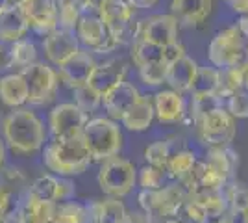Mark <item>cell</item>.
Instances as JSON below:
<instances>
[{"label": "cell", "instance_id": "obj_1", "mask_svg": "<svg viewBox=\"0 0 248 223\" xmlns=\"http://www.w3.org/2000/svg\"><path fill=\"white\" fill-rule=\"evenodd\" d=\"M2 139L13 154L30 156L45 147L46 128L31 108H15L2 119Z\"/></svg>", "mask_w": 248, "mask_h": 223}, {"label": "cell", "instance_id": "obj_2", "mask_svg": "<svg viewBox=\"0 0 248 223\" xmlns=\"http://www.w3.org/2000/svg\"><path fill=\"white\" fill-rule=\"evenodd\" d=\"M43 164L52 175L58 177H76L93 164L82 136L74 138H52L43 147Z\"/></svg>", "mask_w": 248, "mask_h": 223}, {"label": "cell", "instance_id": "obj_3", "mask_svg": "<svg viewBox=\"0 0 248 223\" xmlns=\"http://www.w3.org/2000/svg\"><path fill=\"white\" fill-rule=\"evenodd\" d=\"M82 138L93 162L117 156L123 149V128L119 127V121L108 116L91 117L83 127Z\"/></svg>", "mask_w": 248, "mask_h": 223}, {"label": "cell", "instance_id": "obj_4", "mask_svg": "<svg viewBox=\"0 0 248 223\" xmlns=\"http://www.w3.org/2000/svg\"><path fill=\"white\" fill-rule=\"evenodd\" d=\"M247 60V39L237 24L218 30L207 45V62L217 69L237 67Z\"/></svg>", "mask_w": 248, "mask_h": 223}, {"label": "cell", "instance_id": "obj_5", "mask_svg": "<svg viewBox=\"0 0 248 223\" xmlns=\"http://www.w3.org/2000/svg\"><path fill=\"white\" fill-rule=\"evenodd\" d=\"M96 181L104 195L123 199L132 193L134 186L137 184V168L134 166V162L117 154L100 162Z\"/></svg>", "mask_w": 248, "mask_h": 223}, {"label": "cell", "instance_id": "obj_6", "mask_svg": "<svg viewBox=\"0 0 248 223\" xmlns=\"http://www.w3.org/2000/svg\"><path fill=\"white\" fill-rule=\"evenodd\" d=\"M186 199L187 191L178 182H169L159 190H141L137 195L139 208L157 223L178 216Z\"/></svg>", "mask_w": 248, "mask_h": 223}, {"label": "cell", "instance_id": "obj_7", "mask_svg": "<svg viewBox=\"0 0 248 223\" xmlns=\"http://www.w3.org/2000/svg\"><path fill=\"white\" fill-rule=\"evenodd\" d=\"M197 132L200 141L209 147H228L237 134V119L232 116L224 106L211 110L209 114L200 117L197 123Z\"/></svg>", "mask_w": 248, "mask_h": 223}, {"label": "cell", "instance_id": "obj_8", "mask_svg": "<svg viewBox=\"0 0 248 223\" xmlns=\"http://www.w3.org/2000/svg\"><path fill=\"white\" fill-rule=\"evenodd\" d=\"M28 82V104L30 106H48L54 103L60 89V73L48 62H35L24 71Z\"/></svg>", "mask_w": 248, "mask_h": 223}, {"label": "cell", "instance_id": "obj_9", "mask_svg": "<svg viewBox=\"0 0 248 223\" xmlns=\"http://www.w3.org/2000/svg\"><path fill=\"white\" fill-rule=\"evenodd\" d=\"M96 15L109 28V32L119 45H123L126 39H130V43L135 39V28H137V22H134L135 8L130 0H102V4L96 10Z\"/></svg>", "mask_w": 248, "mask_h": 223}, {"label": "cell", "instance_id": "obj_10", "mask_svg": "<svg viewBox=\"0 0 248 223\" xmlns=\"http://www.w3.org/2000/svg\"><path fill=\"white\" fill-rule=\"evenodd\" d=\"M74 34L80 41V47L93 54H108L113 52L119 47L109 28L104 24V21L96 15V11L83 13L82 19L78 21Z\"/></svg>", "mask_w": 248, "mask_h": 223}, {"label": "cell", "instance_id": "obj_11", "mask_svg": "<svg viewBox=\"0 0 248 223\" xmlns=\"http://www.w3.org/2000/svg\"><path fill=\"white\" fill-rule=\"evenodd\" d=\"M135 39H145L159 47H167L170 43L180 41V22L172 13L150 15L137 21Z\"/></svg>", "mask_w": 248, "mask_h": 223}, {"label": "cell", "instance_id": "obj_12", "mask_svg": "<svg viewBox=\"0 0 248 223\" xmlns=\"http://www.w3.org/2000/svg\"><path fill=\"white\" fill-rule=\"evenodd\" d=\"M87 121L89 116L74 103H60L48 114V130L52 138H74V136H82Z\"/></svg>", "mask_w": 248, "mask_h": 223}, {"label": "cell", "instance_id": "obj_13", "mask_svg": "<svg viewBox=\"0 0 248 223\" xmlns=\"http://www.w3.org/2000/svg\"><path fill=\"white\" fill-rule=\"evenodd\" d=\"M80 51H82V47H80V41H78L74 30L58 26L56 30H52L50 34H46L43 37V52L46 56L48 64L54 65L56 69H60L69 60H73Z\"/></svg>", "mask_w": 248, "mask_h": 223}, {"label": "cell", "instance_id": "obj_14", "mask_svg": "<svg viewBox=\"0 0 248 223\" xmlns=\"http://www.w3.org/2000/svg\"><path fill=\"white\" fill-rule=\"evenodd\" d=\"M22 13L31 32L37 35H46L60 26L56 0H21Z\"/></svg>", "mask_w": 248, "mask_h": 223}, {"label": "cell", "instance_id": "obj_15", "mask_svg": "<svg viewBox=\"0 0 248 223\" xmlns=\"http://www.w3.org/2000/svg\"><path fill=\"white\" fill-rule=\"evenodd\" d=\"M154 114L155 121L161 125H178L182 123L187 116V103L184 93L176 91V89H159L154 97Z\"/></svg>", "mask_w": 248, "mask_h": 223}, {"label": "cell", "instance_id": "obj_16", "mask_svg": "<svg viewBox=\"0 0 248 223\" xmlns=\"http://www.w3.org/2000/svg\"><path fill=\"white\" fill-rule=\"evenodd\" d=\"M143 95L139 91V87L128 80H123L121 84L113 86L109 91H106L102 95V108L106 116L121 121L123 116L137 103V99Z\"/></svg>", "mask_w": 248, "mask_h": 223}, {"label": "cell", "instance_id": "obj_17", "mask_svg": "<svg viewBox=\"0 0 248 223\" xmlns=\"http://www.w3.org/2000/svg\"><path fill=\"white\" fill-rule=\"evenodd\" d=\"M96 60H94L93 52L82 49L80 52L74 56L73 60H69L65 65L58 69L60 73V82L65 84L69 89H76L82 87L89 82L91 74H93L94 67H96Z\"/></svg>", "mask_w": 248, "mask_h": 223}, {"label": "cell", "instance_id": "obj_18", "mask_svg": "<svg viewBox=\"0 0 248 223\" xmlns=\"http://www.w3.org/2000/svg\"><path fill=\"white\" fill-rule=\"evenodd\" d=\"M126 74H128L126 60H123V58H111V60H106L102 64H96L87 84L91 86L94 91H98L100 95H104L113 86L121 84L123 80H126Z\"/></svg>", "mask_w": 248, "mask_h": 223}, {"label": "cell", "instance_id": "obj_19", "mask_svg": "<svg viewBox=\"0 0 248 223\" xmlns=\"http://www.w3.org/2000/svg\"><path fill=\"white\" fill-rule=\"evenodd\" d=\"M28 32H30V26L22 13L21 4L4 2L2 10H0V41L11 45V43L26 37Z\"/></svg>", "mask_w": 248, "mask_h": 223}, {"label": "cell", "instance_id": "obj_20", "mask_svg": "<svg viewBox=\"0 0 248 223\" xmlns=\"http://www.w3.org/2000/svg\"><path fill=\"white\" fill-rule=\"evenodd\" d=\"M89 223H126L128 208L123 199L117 197H98L87 203Z\"/></svg>", "mask_w": 248, "mask_h": 223}, {"label": "cell", "instance_id": "obj_21", "mask_svg": "<svg viewBox=\"0 0 248 223\" xmlns=\"http://www.w3.org/2000/svg\"><path fill=\"white\" fill-rule=\"evenodd\" d=\"M213 0H170V13L178 22L187 26H200L211 15Z\"/></svg>", "mask_w": 248, "mask_h": 223}, {"label": "cell", "instance_id": "obj_22", "mask_svg": "<svg viewBox=\"0 0 248 223\" xmlns=\"http://www.w3.org/2000/svg\"><path fill=\"white\" fill-rule=\"evenodd\" d=\"M0 101L10 110L28 104V82L22 73H8L0 76Z\"/></svg>", "mask_w": 248, "mask_h": 223}, {"label": "cell", "instance_id": "obj_23", "mask_svg": "<svg viewBox=\"0 0 248 223\" xmlns=\"http://www.w3.org/2000/svg\"><path fill=\"white\" fill-rule=\"evenodd\" d=\"M155 119L154 114V103H152V97L141 95L137 99L134 106L130 108L126 114L123 116V119L119 121L126 130L130 132H145L152 127Z\"/></svg>", "mask_w": 248, "mask_h": 223}, {"label": "cell", "instance_id": "obj_24", "mask_svg": "<svg viewBox=\"0 0 248 223\" xmlns=\"http://www.w3.org/2000/svg\"><path fill=\"white\" fill-rule=\"evenodd\" d=\"M198 71V64L191 56H184L169 64V73H167V84L170 89H176L180 93H189L191 84L195 80V74Z\"/></svg>", "mask_w": 248, "mask_h": 223}, {"label": "cell", "instance_id": "obj_25", "mask_svg": "<svg viewBox=\"0 0 248 223\" xmlns=\"http://www.w3.org/2000/svg\"><path fill=\"white\" fill-rule=\"evenodd\" d=\"M35 62H39L37 60V47L30 37H22V39L10 45L8 67L13 69V73H24Z\"/></svg>", "mask_w": 248, "mask_h": 223}, {"label": "cell", "instance_id": "obj_26", "mask_svg": "<svg viewBox=\"0 0 248 223\" xmlns=\"http://www.w3.org/2000/svg\"><path fill=\"white\" fill-rule=\"evenodd\" d=\"M204 162L207 166H211L215 171H218L228 182H232V177L239 166L237 154L230 149V145L228 147H209Z\"/></svg>", "mask_w": 248, "mask_h": 223}, {"label": "cell", "instance_id": "obj_27", "mask_svg": "<svg viewBox=\"0 0 248 223\" xmlns=\"http://www.w3.org/2000/svg\"><path fill=\"white\" fill-rule=\"evenodd\" d=\"M218 82H220V71L213 65H204L200 67L198 65V71L195 74V80L191 84L189 93L193 95V99L198 97H209V95H217L218 91Z\"/></svg>", "mask_w": 248, "mask_h": 223}, {"label": "cell", "instance_id": "obj_28", "mask_svg": "<svg viewBox=\"0 0 248 223\" xmlns=\"http://www.w3.org/2000/svg\"><path fill=\"white\" fill-rule=\"evenodd\" d=\"M130 60L137 69L155 64V62H165L163 60V47L145 41V39H134L132 47H130Z\"/></svg>", "mask_w": 248, "mask_h": 223}, {"label": "cell", "instance_id": "obj_29", "mask_svg": "<svg viewBox=\"0 0 248 223\" xmlns=\"http://www.w3.org/2000/svg\"><path fill=\"white\" fill-rule=\"evenodd\" d=\"M197 154L191 151V149H180V151H174L172 156L167 164V173H169V179L172 181H182L184 177H187L191 171L195 170L197 166Z\"/></svg>", "mask_w": 248, "mask_h": 223}, {"label": "cell", "instance_id": "obj_30", "mask_svg": "<svg viewBox=\"0 0 248 223\" xmlns=\"http://www.w3.org/2000/svg\"><path fill=\"white\" fill-rule=\"evenodd\" d=\"M60 184H62V177L46 173V175H41V177H37L35 181L31 182L28 193L33 195V197H37V199L50 201L58 205V199H60Z\"/></svg>", "mask_w": 248, "mask_h": 223}, {"label": "cell", "instance_id": "obj_31", "mask_svg": "<svg viewBox=\"0 0 248 223\" xmlns=\"http://www.w3.org/2000/svg\"><path fill=\"white\" fill-rule=\"evenodd\" d=\"M58 6V21L62 28L74 30L83 13H87V6L83 0H56Z\"/></svg>", "mask_w": 248, "mask_h": 223}, {"label": "cell", "instance_id": "obj_32", "mask_svg": "<svg viewBox=\"0 0 248 223\" xmlns=\"http://www.w3.org/2000/svg\"><path fill=\"white\" fill-rule=\"evenodd\" d=\"M56 223H89L87 203L63 201L56 205Z\"/></svg>", "mask_w": 248, "mask_h": 223}, {"label": "cell", "instance_id": "obj_33", "mask_svg": "<svg viewBox=\"0 0 248 223\" xmlns=\"http://www.w3.org/2000/svg\"><path fill=\"white\" fill-rule=\"evenodd\" d=\"M220 71V82H218L217 97L222 101H226L232 93H235L239 89L245 87V71L243 67H228V69H218Z\"/></svg>", "mask_w": 248, "mask_h": 223}, {"label": "cell", "instance_id": "obj_34", "mask_svg": "<svg viewBox=\"0 0 248 223\" xmlns=\"http://www.w3.org/2000/svg\"><path fill=\"white\" fill-rule=\"evenodd\" d=\"M137 184L141 190H159L169 184V173L167 170L145 164L141 170H137Z\"/></svg>", "mask_w": 248, "mask_h": 223}, {"label": "cell", "instance_id": "obj_35", "mask_svg": "<svg viewBox=\"0 0 248 223\" xmlns=\"http://www.w3.org/2000/svg\"><path fill=\"white\" fill-rule=\"evenodd\" d=\"M172 153H174V151L170 147V143L165 141V139H159V141L150 143V145L145 149V160H146V164H150V166L167 170V164H169V160L172 156Z\"/></svg>", "mask_w": 248, "mask_h": 223}, {"label": "cell", "instance_id": "obj_36", "mask_svg": "<svg viewBox=\"0 0 248 223\" xmlns=\"http://www.w3.org/2000/svg\"><path fill=\"white\" fill-rule=\"evenodd\" d=\"M139 78L141 82L148 87H159L167 84V73H169V64L167 62H155V64L139 67Z\"/></svg>", "mask_w": 248, "mask_h": 223}, {"label": "cell", "instance_id": "obj_37", "mask_svg": "<svg viewBox=\"0 0 248 223\" xmlns=\"http://www.w3.org/2000/svg\"><path fill=\"white\" fill-rule=\"evenodd\" d=\"M224 193H226L228 205H230V210L237 214H247L248 212V186L247 184H241V182H235V184H228L224 188Z\"/></svg>", "mask_w": 248, "mask_h": 223}, {"label": "cell", "instance_id": "obj_38", "mask_svg": "<svg viewBox=\"0 0 248 223\" xmlns=\"http://www.w3.org/2000/svg\"><path fill=\"white\" fill-rule=\"evenodd\" d=\"M73 95H74V104L78 108H82L87 116L91 112H94L98 106H102V95L98 91H94L89 84L73 89Z\"/></svg>", "mask_w": 248, "mask_h": 223}, {"label": "cell", "instance_id": "obj_39", "mask_svg": "<svg viewBox=\"0 0 248 223\" xmlns=\"http://www.w3.org/2000/svg\"><path fill=\"white\" fill-rule=\"evenodd\" d=\"M224 108L235 119H248V91L243 87L226 99Z\"/></svg>", "mask_w": 248, "mask_h": 223}, {"label": "cell", "instance_id": "obj_40", "mask_svg": "<svg viewBox=\"0 0 248 223\" xmlns=\"http://www.w3.org/2000/svg\"><path fill=\"white\" fill-rule=\"evenodd\" d=\"M218 106H224V101L217 95L209 97H198L191 101V116H193V123H197L200 117H204L209 114L211 110H215Z\"/></svg>", "mask_w": 248, "mask_h": 223}, {"label": "cell", "instance_id": "obj_41", "mask_svg": "<svg viewBox=\"0 0 248 223\" xmlns=\"http://www.w3.org/2000/svg\"><path fill=\"white\" fill-rule=\"evenodd\" d=\"M178 218H182L186 223H206V212H204V208L197 201L189 199V197L186 199L184 206L180 208Z\"/></svg>", "mask_w": 248, "mask_h": 223}, {"label": "cell", "instance_id": "obj_42", "mask_svg": "<svg viewBox=\"0 0 248 223\" xmlns=\"http://www.w3.org/2000/svg\"><path fill=\"white\" fill-rule=\"evenodd\" d=\"M186 54H187L186 47H184V43H180V41L170 43V45L163 47V60H165L167 64H172L176 60L184 58Z\"/></svg>", "mask_w": 248, "mask_h": 223}, {"label": "cell", "instance_id": "obj_43", "mask_svg": "<svg viewBox=\"0 0 248 223\" xmlns=\"http://www.w3.org/2000/svg\"><path fill=\"white\" fill-rule=\"evenodd\" d=\"M2 177H4V184L10 188V186H17V184H21L24 182V173H22L19 168H2Z\"/></svg>", "mask_w": 248, "mask_h": 223}, {"label": "cell", "instance_id": "obj_44", "mask_svg": "<svg viewBox=\"0 0 248 223\" xmlns=\"http://www.w3.org/2000/svg\"><path fill=\"white\" fill-rule=\"evenodd\" d=\"M11 201H13L11 190L4 182H0V220L11 212Z\"/></svg>", "mask_w": 248, "mask_h": 223}, {"label": "cell", "instance_id": "obj_45", "mask_svg": "<svg viewBox=\"0 0 248 223\" xmlns=\"http://www.w3.org/2000/svg\"><path fill=\"white\" fill-rule=\"evenodd\" d=\"M126 223H157L154 222L148 214H145L143 210H128V216H126Z\"/></svg>", "mask_w": 248, "mask_h": 223}, {"label": "cell", "instance_id": "obj_46", "mask_svg": "<svg viewBox=\"0 0 248 223\" xmlns=\"http://www.w3.org/2000/svg\"><path fill=\"white\" fill-rule=\"evenodd\" d=\"M230 2V8L233 13L241 15H248V0H228Z\"/></svg>", "mask_w": 248, "mask_h": 223}, {"label": "cell", "instance_id": "obj_47", "mask_svg": "<svg viewBox=\"0 0 248 223\" xmlns=\"http://www.w3.org/2000/svg\"><path fill=\"white\" fill-rule=\"evenodd\" d=\"M130 2L134 4L135 10H152L157 6L159 0H130Z\"/></svg>", "mask_w": 248, "mask_h": 223}, {"label": "cell", "instance_id": "obj_48", "mask_svg": "<svg viewBox=\"0 0 248 223\" xmlns=\"http://www.w3.org/2000/svg\"><path fill=\"white\" fill-rule=\"evenodd\" d=\"M237 28H239V32L243 34V37L248 41V15H241V17H239Z\"/></svg>", "mask_w": 248, "mask_h": 223}, {"label": "cell", "instance_id": "obj_49", "mask_svg": "<svg viewBox=\"0 0 248 223\" xmlns=\"http://www.w3.org/2000/svg\"><path fill=\"white\" fill-rule=\"evenodd\" d=\"M0 223H19V214H17V210H11L8 216H4L0 220Z\"/></svg>", "mask_w": 248, "mask_h": 223}, {"label": "cell", "instance_id": "obj_50", "mask_svg": "<svg viewBox=\"0 0 248 223\" xmlns=\"http://www.w3.org/2000/svg\"><path fill=\"white\" fill-rule=\"evenodd\" d=\"M6 151H8V147H6L4 139L0 138V170L6 166Z\"/></svg>", "mask_w": 248, "mask_h": 223}, {"label": "cell", "instance_id": "obj_51", "mask_svg": "<svg viewBox=\"0 0 248 223\" xmlns=\"http://www.w3.org/2000/svg\"><path fill=\"white\" fill-rule=\"evenodd\" d=\"M85 2V6H87V10L89 11H96L98 10V6L102 4V0H83Z\"/></svg>", "mask_w": 248, "mask_h": 223}, {"label": "cell", "instance_id": "obj_52", "mask_svg": "<svg viewBox=\"0 0 248 223\" xmlns=\"http://www.w3.org/2000/svg\"><path fill=\"white\" fill-rule=\"evenodd\" d=\"M241 67H243V71H245V89L248 91V60H245V62L241 64Z\"/></svg>", "mask_w": 248, "mask_h": 223}, {"label": "cell", "instance_id": "obj_53", "mask_svg": "<svg viewBox=\"0 0 248 223\" xmlns=\"http://www.w3.org/2000/svg\"><path fill=\"white\" fill-rule=\"evenodd\" d=\"M159 223H186L182 218H178V216H174V218H165V220H161Z\"/></svg>", "mask_w": 248, "mask_h": 223}, {"label": "cell", "instance_id": "obj_54", "mask_svg": "<svg viewBox=\"0 0 248 223\" xmlns=\"http://www.w3.org/2000/svg\"><path fill=\"white\" fill-rule=\"evenodd\" d=\"M6 2H11V4H19L21 0H6Z\"/></svg>", "mask_w": 248, "mask_h": 223}, {"label": "cell", "instance_id": "obj_55", "mask_svg": "<svg viewBox=\"0 0 248 223\" xmlns=\"http://www.w3.org/2000/svg\"><path fill=\"white\" fill-rule=\"evenodd\" d=\"M4 2H6V0H0V10H2V6H4Z\"/></svg>", "mask_w": 248, "mask_h": 223}, {"label": "cell", "instance_id": "obj_56", "mask_svg": "<svg viewBox=\"0 0 248 223\" xmlns=\"http://www.w3.org/2000/svg\"><path fill=\"white\" fill-rule=\"evenodd\" d=\"M245 223H248V212L245 214Z\"/></svg>", "mask_w": 248, "mask_h": 223}, {"label": "cell", "instance_id": "obj_57", "mask_svg": "<svg viewBox=\"0 0 248 223\" xmlns=\"http://www.w3.org/2000/svg\"><path fill=\"white\" fill-rule=\"evenodd\" d=\"M247 60H248V41H247Z\"/></svg>", "mask_w": 248, "mask_h": 223}]
</instances>
